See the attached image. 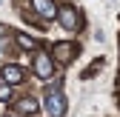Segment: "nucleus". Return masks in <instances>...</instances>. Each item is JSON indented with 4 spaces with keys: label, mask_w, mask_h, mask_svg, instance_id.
Wrapping results in <instances>:
<instances>
[{
    "label": "nucleus",
    "mask_w": 120,
    "mask_h": 117,
    "mask_svg": "<svg viewBox=\"0 0 120 117\" xmlns=\"http://www.w3.org/2000/svg\"><path fill=\"white\" fill-rule=\"evenodd\" d=\"M52 54H54V60L57 63H71L74 60V54H77V46H74V43H57V46L52 49Z\"/></svg>",
    "instance_id": "2"
},
{
    "label": "nucleus",
    "mask_w": 120,
    "mask_h": 117,
    "mask_svg": "<svg viewBox=\"0 0 120 117\" xmlns=\"http://www.w3.org/2000/svg\"><path fill=\"white\" fill-rule=\"evenodd\" d=\"M57 17H60V23H63L66 29H77L80 23H77V11H74L71 6H60L57 9Z\"/></svg>",
    "instance_id": "4"
},
{
    "label": "nucleus",
    "mask_w": 120,
    "mask_h": 117,
    "mask_svg": "<svg viewBox=\"0 0 120 117\" xmlns=\"http://www.w3.org/2000/svg\"><path fill=\"white\" fill-rule=\"evenodd\" d=\"M46 111L52 114V117H63L66 114V100H63V94H60V91H49L46 94Z\"/></svg>",
    "instance_id": "1"
},
{
    "label": "nucleus",
    "mask_w": 120,
    "mask_h": 117,
    "mask_svg": "<svg viewBox=\"0 0 120 117\" xmlns=\"http://www.w3.org/2000/svg\"><path fill=\"white\" fill-rule=\"evenodd\" d=\"M17 111H23V114H34L37 111V100H32V97H26V100H17V106H14Z\"/></svg>",
    "instance_id": "7"
},
{
    "label": "nucleus",
    "mask_w": 120,
    "mask_h": 117,
    "mask_svg": "<svg viewBox=\"0 0 120 117\" xmlns=\"http://www.w3.org/2000/svg\"><path fill=\"white\" fill-rule=\"evenodd\" d=\"M34 9L43 14V17H54V14H57V9H54L52 0H34Z\"/></svg>",
    "instance_id": "6"
},
{
    "label": "nucleus",
    "mask_w": 120,
    "mask_h": 117,
    "mask_svg": "<svg viewBox=\"0 0 120 117\" xmlns=\"http://www.w3.org/2000/svg\"><path fill=\"white\" fill-rule=\"evenodd\" d=\"M3 34H6V29H3V26H0V37H3Z\"/></svg>",
    "instance_id": "10"
},
{
    "label": "nucleus",
    "mask_w": 120,
    "mask_h": 117,
    "mask_svg": "<svg viewBox=\"0 0 120 117\" xmlns=\"http://www.w3.org/2000/svg\"><path fill=\"white\" fill-rule=\"evenodd\" d=\"M0 74H3V80L11 86V83H20V80H23V69L14 66V63H9V66H3V71H0Z\"/></svg>",
    "instance_id": "5"
},
{
    "label": "nucleus",
    "mask_w": 120,
    "mask_h": 117,
    "mask_svg": "<svg viewBox=\"0 0 120 117\" xmlns=\"http://www.w3.org/2000/svg\"><path fill=\"white\" fill-rule=\"evenodd\" d=\"M17 43H20V49H26V51H32V49L37 46V43L29 37V34H17Z\"/></svg>",
    "instance_id": "8"
},
{
    "label": "nucleus",
    "mask_w": 120,
    "mask_h": 117,
    "mask_svg": "<svg viewBox=\"0 0 120 117\" xmlns=\"http://www.w3.org/2000/svg\"><path fill=\"white\" fill-rule=\"evenodd\" d=\"M9 94H11L9 89H0V100H9Z\"/></svg>",
    "instance_id": "9"
},
{
    "label": "nucleus",
    "mask_w": 120,
    "mask_h": 117,
    "mask_svg": "<svg viewBox=\"0 0 120 117\" xmlns=\"http://www.w3.org/2000/svg\"><path fill=\"white\" fill-rule=\"evenodd\" d=\"M34 71H37V77H52L54 66H52V57L46 51H37L34 54Z\"/></svg>",
    "instance_id": "3"
}]
</instances>
